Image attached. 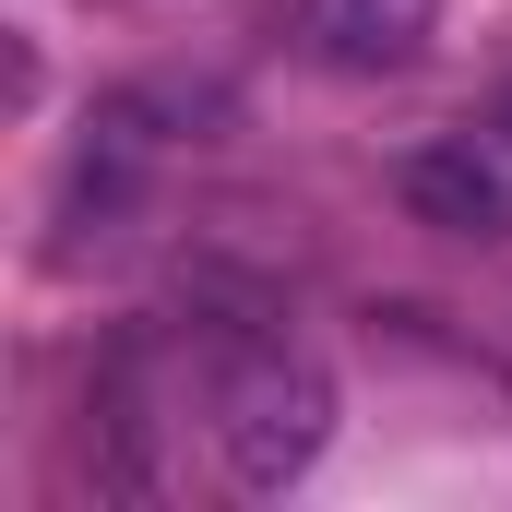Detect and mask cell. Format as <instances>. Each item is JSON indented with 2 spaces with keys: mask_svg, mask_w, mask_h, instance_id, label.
Returning <instances> with one entry per match:
<instances>
[{
  "mask_svg": "<svg viewBox=\"0 0 512 512\" xmlns=\"http://www.w3.org/2000/svg\"><path fill=\"white\" fill-rule=\"evenodd\" d=\"M203 417H215V465L274 501V489H298L310 465H322V441H334V382L298 358V346H274V334H215L203 346Z\"/></svg>",
  "mask_w": 512,
  "mask_h": 512,
  "instance_id": "6da1fadb",
  "label": "cell"
},
{
  "mask_svg": "<svg viewBox=\"0 0 512 512\" xmlns=\"http://www.w3.org/2000/svg\"><path fill=\"white\" fill-rule=\"evenodd\" d=\"M393 203H405L429 239H512V179L477 143H417V155H393Z\"/></svg>",
  "mask_w": 512,
  "mask_h": 512,
  "instance_id": "7a4b0ae2",
  "label": "cell"
},
{
  "mask_svg": "<svg viewBox=\"0 0 512 512\" xmlns=\"http://www.w3.org/2000/svg\"><path fill=\"white\" fill-rule=\"evenodd\" d=\"M429 24H441V0H298L286 12V36L322 72H405L429 48Z\"/></svg>",
  "mask_w": 512,
  "mask_h": 512,
  "instance_id": "3957f363",
  "label": "cell"
}]
</instances>
